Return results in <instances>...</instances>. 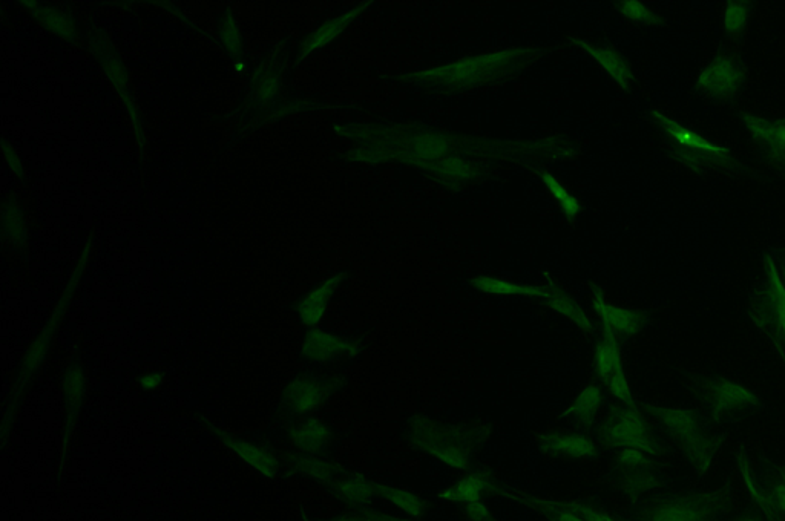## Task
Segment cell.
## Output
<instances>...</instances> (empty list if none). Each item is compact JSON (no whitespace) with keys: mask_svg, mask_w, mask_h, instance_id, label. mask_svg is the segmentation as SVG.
<instances>
[{"mask_svg":"<svg viewBox=\"0 0 785 521\" xmlns=\"http://www.w3.org/2000/svg\"><path fill=\"white\" fill-rule=\"evenodd\" d=\"M654 128L660 132L669 157L684 171L697 175H720L736 178L746 168L733 154L730 146L704 134L701 129L683 122L669 112L654 109L649 114Z\"/></svg>","mask_w":785,"mask_h":521,"instance_id":"obj_1","label":"cell"},{"mask_svg":"<svg viewBox=\"0 0 785 521\" xmlns=\"http://www.w3.org/2000/svg\"><path fill=\"white\" fill-rule=\"evenodd\" d=\"M747 318L785 365V286L769 250L763 255V272L747 296Z\"/></svg>","mask_w":785,"mask_h":521,"instance_id":"obj_2","label":"cell"},{"mask_svg":"<svg viewBox=\"0 0 785 521\" xmlns=\"http://www.w3.org/2000/svg\"><path fill=\"white\" fill-rule=\"evenodd\" d=\"M749 77L750 65L743 54L720 51L698 69L694 77V91L709 105L735 109Z\"/></svg>","mask_w":785,"mask_h":521,"instance_id":"obj_3","label":"cell"},{"mask_svg":"<svg viewBox=\"0 0 785 521\" xmlns=\"http://www.w3.org/2000/svg\"><path fill=\"white\" fill-rule=\"evenodd\" d=\"M703 413L713 425H730L764 407L763 397L733 377L707 376L695 382Z\"/></svg>","mask_w":785,"mask_h":521,"instance_id":"obj_4","label":"cell"},{"mask_svg":"<svg viewBox=\"0 0 785 521\" xmlns=\"http://www.w3.org/2000/svg\"><path fill=\"white\" fill-rule=\"evenodd\" d=\"M655 419L664 434L680 443L687 456L698 463L707 462L715 453L720 433L713 430V423L701 410L687 407H663L655 411Z\"/></svg>","mask_w":785,"mask_h":521,"instance_id":"obj_5","label":"cell"},{"mask_svg":"<svg viewBox=\"0 0 785 521\" xmlns=\"http://www.w3.org/2000/svg\"><path fill=\"white\" fill-rule=\"evenodd\" d=\"M733 114L747 135L753 158L785 183V115L769 117L741 108Z\"/></svg>","mask_w":785,"mask_h":521,"instance_id":"obj_6","label":"cell"},{"mask_svg":"<svg viewBox=\"0 0 785 521\" xmlns=\"http://www.w3.org/2000/svg\"><path fill=\"white\" fill-rule=\"evenodd\" d=\"M605 437L617 449V453L625 449H643L651 453L657 451V443L648 417L631 405L618 411L609 420Z\"/></svg>","mask_w":785,"mask_h":521,"instance_id":"obj_7","label":"cell"},{"mask_svg":"<svg viewBox=\"0 0 785 521\" xmlns=\"http://www.w3.org/2000/svg\"><path fill=\"white\" fill-rule=\"evenodd\" d=\"M592 307L598 322L611 338H632L648 324V315L643 310L615 304L602 295L594 296Z\"/></svg>","mask_w":785,"mask_h":521,"instance_id":"obj_8","label":"cell"},{"mask_svg":"<svg viewBox=\"0 0 785 521\" xmlns=\"http://www.w3.org/2000/svg\"><path fill=\"white\" fill-rule=\"evenodd\" d=\"M753 16H755V4L752 0L724 2L720 10V25L726 39L732 43L743 42Z\"/></svg>","mask_w":785,"mask_h":521,"instance_id":"obj_9","label":"cell"},{"mask_svg":"<svg viewBox=\"0 0 785 521\" xmlns=\"http://www.w3.org/2000/svg\"><path fill=\"white\" fill-rule=\"evenodd\" d=\"M546 445L552 453L569 457V459L588 460L597 453L594 440L583 436V434H557V436H552Z\"/></svg>","mask_w":785,"mask_h":521,"instance_id":"obj_10","label":"cell"},{"mask_svg":"<svg viewBox=\"0 0 785 521\" xmlns=\"http://www.w3.org/2000/svg\"><path fill=\"white\" fill-rule=\"evenodd\" d=\"M594 368L602 381L625 370V359L618 339L606 336L595 348Z\"/></svg>","mask_w":785,"mask_h":521,"instance_id":"obj_11","label":"cell"},{"mask_svg":"<svg viewBox=\"0 0 785 521\" xmlns=\"http://www.w3.org/2000/svg\"><path fill=\"white\" fill-rule=\"evenodd\" d=\"M589 56L600 65V68L617 83L621 88L628 89L632 83L631 68L620 54L606 48H594L589 46Z\"/></svg>","mask_w":785,"mask_h":521,"instance_id":"obj_12","label":"cell"},{"mask_svg":"<svg viewBox=\"0 0 785 521\" xmlns=\"http://www.w3.org/2000/svg\"><path fill=\"white\" fill-rule=\"evenodd\" d=\"M703 503L690 499L671 500L655 509L654 521H704L706 511Z\"/></svg>","mask_w":785,"mask_h":521,"instance_id":"obj_13","label":"cell"},{"mask_svg":"<svg viewBox=\"0 0 785 521\" xmlns=\"http://www.w3.org/2000/svg\"><path fill=\"white\" fill-rule=\"evenodd\" d=\"M603 405V390L595 384L586 385L571 405V416L580 422L594 419Z\"/></svg>","mask_w":785,"mask_h":521,"instance_id":"obj_14","label":"cell"},{"mask_svg":"<svg viewBox=\"0 0 785 521\" xmlns=\"http://www.w3.org/2000/svg\"><path fill=\"white\" fill-rule=\"evenodd\" d=\"M483 491H485V480L480 476H468L459 480L453 488L448 489L447 499L454 502L464 503L465 506L474 505L482 502Z\"/></svg>","mask_w":785,"mask_h":521,"instance_id":"obj_15","label":"cell"},{"mask_svg":"<svg viewBox=\"0 0 785 521\" xmlns=\"http://www.w3.org/2000/svg\"><path fill=\"white\" fill-rule=\"evenodd\" d=\"M385 499L393 508L404 512L405 515L411 518L419 517L425 509L424 502H422L419 495L408 491V489L398 488V486L385 489Z\"/></svg>","mask_w":785,"mask_h":521,"instance_id":"obj_16","label":"cell"},{"mask_svg":"<svg viewBox=\"0 0 785 521\" xmlns=\"http://www.w3.org/2000/svg\"><path fill=\"white\" fill-rule=\"evenodd\" d=\"M620 11L626 19L641 25V27H660L661 23H663V17L654 8L649 7L644 2H638V0L623 2L620 5Z\"/></svg>","mask_w":785,"mask_h":521,"instance_id":"obj_17","label":"cell"},{"mask_svg":"<svg viewBox=\"0 0 785 521\" xmlns=\"http://www.w3.org/2000/svg\"><path fill=\"white\" fill-rule=\"evenodd\" d=\"M477 286L482 292L490 293V295H536L539 290L533 287L522 286L516 282L505 281V279L496 278H482L477 282Z\"/></svg>","mask_w":785,"mask_h":521,"instance_id":"obj_18","label":"cell"},{"mask_svg":"<svg viewBox=\"0 0 785 521\" xmlns=\"http://www.w3.org/2000/svg\"><path fill=\"white\" fill-rule=\"evenodd\" d=\"M545 184L546 187H548V191L551 192L552 197H554V200H556L557 203L560 204V207L568 213L569 217H574V215L579 213V203H577V200L572 197L571 192H569L559 180L551 177V175H545Z\"/></svg>","mask_w":785,"mask_h":521,"instance_id":"obj_19","label":"cell"},{"mask_svg":"<svg viewBox=\"0 0 785 521\" xmlns=\"http://www.w3.org/2000/svg\"><path fill=\"white\" fill-rule=\"evenodd\" d=\"M605 382L606 390L608 393L614 397L617 402H621V404L631 405L632 400H634V394H632V387L631 382H629L628 374H626V370L620 371V373L614 374V376L608 377Z\"/></svg>","mask_w":785,"mask_h":521,"instance_id":"obj_20","label":"cell"},{"mask_svg":"<svg viewBox=\"0 0 785 521\" xmlns=\"http://www.w3.org/2000/svg\"><path fill=\"white\" fill-rule=\"evenodd\" d=\"M549 302H551L552 307H554L557 312L562 313L563 316L571 319L575 324L582 325V327H591V321H589L588 316H586L574 302L565 298V296L552 295L551 298H549Z\"/></svg>","mask_w":785,"mask_h":521,"instance_id":"obj_21","label":"cell"},{"mask_svg":"<svg viewBox=\"0 0 785 521\" xmlns=\"http://www.w3.org/2000/svg\"><path fill=\"white\" fill-rule=\"evenodd\" d=\"M437 459L441 460L445 465L454 469H464L467 466V456H465L460 449L453 448V446H442L434 451Z\"/></svg>","mask_w":785,"mask_h":521,"instance_id":"obj_22","label":"cell"},{"mask_svg":"<svg viewBox=\"0 0 785 521\" xmlns=\"http://www.w3.org/2000/svg\"><path fill=\"white\" fill-rule=\"evenodd\" d=\"M770 503L775 506L776 511L785 514V476L775 480L770 488Z\"/></svg>","mask_w":785,"mask_h":521,"instance_id":"obj_23","label":"cell"},{"mask_svg":"<svg viewBox=\"0 0 785 521\" xmlns=\"http://www.w3.org/2000/svg\"><path fill=\"white\" fill-rule=\"evenodd\" d=\"M769 253L775 263L776 270H778L779 278L785 286V246L772 247L769 249Z\"/></svg>","mask_w":785,"mask_h":521,"instance_id":"obj_24","label":"cell"},{"mask_svg":"<svg viewBox=\"0 0 785 521\" xmlns=\"http://www.w3.org/2000/svg\"><path fill=\"white\" fill-rule=\"evenodd\" d=\"M556 521H586V518L585 515L579 514V512L563 509L556 515Z\"/></svg>","mask_w":785,"mask_h":521,"instance_id":"obj_25","label":"cell"},{"mask_svg":"<svg viewBox=\"0 0 785 521\" xmlns=\"http://www.w3.org/2000/svg\"><path fill=\"white\" fill-rule=\"evenodd\" d=\"M586 521H614L611 515L600 511H589L585 514Z\"/></svg>","mask_w":785,"mask_h":521,"instance_id":"obj_26","label":"cell"},{"mask_svg":"<svg viewBox=\"0 0 785 521\" xmlns=\"http://www.w3.org/2000/svg\"><path fill=\"white\" fill-rule=\"evenodd\" d=\"M736 521H761V520H758V518L755 517H741L738 518V520Z\"/></svg>","mask_w":785,"mask_h":521,"instance_id":"obj_27","label":"cell"},{"mask_svg":"<svg viewBox=\"0 0 785 521\" xmlns=\"http://www.w3.org/2000/svg\"><path fill=\"white\" fill-rule=\"evenodd\" d=\"M396 521H416V520H407V518H404V520H396Z\"/></svg>","mask_w":785,"mask_h":521,"instance_id":"obj_28","label":"cell"}]
</instances>
